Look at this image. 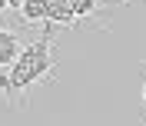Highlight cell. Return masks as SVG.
Segmentation results:
<instances>
[{
    "instance_id": "1",
    "label": "cell",
    "mask_w": 146,
    "mask_h": 126,
    "mask_svg": "<svg viewBox=\"0 0 146 126\" xmlns=\"http://www.w3.org/2000/svg\"><path fill=\"white\" fill-rule=\"evenodd\" d=\"M56 70V53H53V27L43 23L36 40L20 50V56L10 63L7 70H0V96L7 103L23 106L33 86H43Z\"/></svg>"
},
{
    "instance_id": "2",
    "label": "cell",
    "mask_w": 146,
    "mask_h": 126,
    "mask_svg": "<svg viewBox=\"0 0 146 126\" xmlns=\"http://www.w3.org/2000/svg\"><path fill=\"white\" fill-rule=\"evenodd\" d=\"M20 50H23L20 30H17V27H7V23H0V70H7L10 63L17 60Z\"/></svg>"
},
{
    "instance_id": "3",
    "label": "cell",
    "mask_w": 146,
    "mask_h": 126,
    "mask_svg": "<svg viewBox=\"0 0 146 126\" xmlns=\"http://www.w3.org/2000/svg\"><path fill=\"white\" fill-rule=\"evenodd\" d=\"M46 13H50V0H23L17 7V17L23 27H40L46 23Z\"/></svg>"
},
{
    "instance_id": "4",
    "label": "cell",
    "mask_w": 146,
    "mask_h": 126,
    "mask_svg": "<svg viewBox=\"0 0 146 126\" xmlns=\"http://www.w3.org/2000/svg\"><path fill=\"white\" fill-rule=\"evenodd\" d=\"M139 80H143V90H139V123H146V60L139 63Z\"/></svg>"
},
{
    "instance_id": "5",
    "label": "cell",
    "mask_w": 146,
    "mask_h": 126,
    "mask_svg": "<svg viewBox=\"0 0 146 126\" xmlns=\"http://www.w3.org/2000/svg\"><path fill=\"white\" fill-rule=\"evenodd\" d=\"M7 3H10V7H13V10H17V7H20V3H23V0H7Z\"/></svg>"
},
{
    "instance_id": "6",
    "label": "cell",
    "mask_w": 146,
    "mask_h": 126,
    "mask_svg": "<svg viewBox=\"0 0 146 126\" xmlns=\"http://www.w3.org/2000/svg\"><path fill=\"white\" fill-rule=\"evenodd\" d=\"M10 7V3H7V0H0V13H3V10H7Z\"/></svg>"
},
{
    "instance_id": "7",
    "label": "cell",
    "mask_w": 146,
    "mask_h": 126,
    "mask_svg": "<svg viewBox=\"0 0 146 126\" xmlns=\"http://www.w3.org/2000/svg\"><path fill=\"white\" fill-rule=\"evenodd\" d=\"M116 3H119V7H123V3H139V0H116Z\"/></svg>"
},
{
    "instance_id": "8",
    "label": "cell",
    "mask_w": 146,
    "mask_h": 126,
    "mask_svg": "<svg viewBox=\"0 0 146 126\" xmlns=\"http://www.w3.org/2000/svg\"><path fill=\"white\" fill-rule=\"evenodd\" d=\"M106 3H116V0H106ZM116 7H119V3H116Z\"/></svg>"
},
{
    "instance_id": "9",
    "label": "cell",
    "mask_w": 146,
    "mask_h": 126,
    "mask_svg": "<svg viewBox=\"0 0 146 126\" xmlns=\"http://www.w3.org/2000/svg\"><path fill=\"white\" fill-rule=\"evenodd\" d=\"M143 126H146V123H143Z\"/></svg>"
}]
</instances>
